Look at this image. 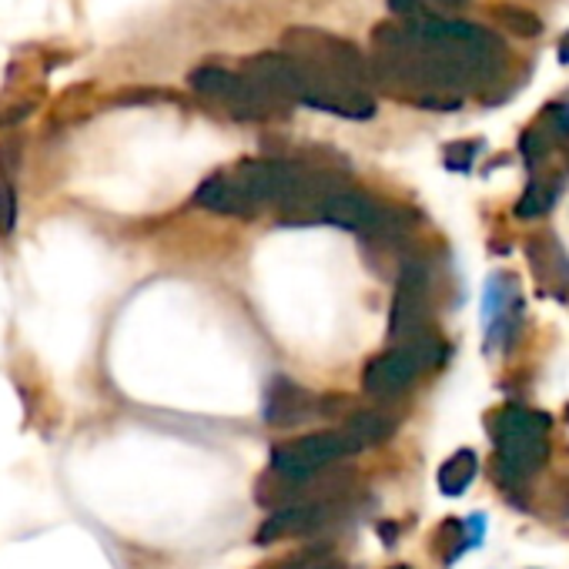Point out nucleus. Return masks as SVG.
I'll return each instance as SVG.
<instances>
[{
    "label": "nucleus",
    "mask_w": 569,
    "mask_h": 569,
    "mask_svg": "<svg viewBox=\"0 0 569 569\" xmlns=\"http://www.w3.org/2000/svg\"><path fill=\"white\" fill-rule=\"evenodd\" d=\"M359 452V442L349 436V429L342 432H319V436H306V439H292L271 452V466L281 479L289 482H306L312 479L319 469L332 466L336 459Z\"/></svg>",
    "instance_id": "obj_3"
},
{
    "label": "nucleus",
    "mask_w": 569,
    "mask_h": 569,
    "mask_svg": "<svg viewBox=\"0 0 569 569\" xmlns=\"http://www.w3.org/2000/svg\"><path fill=\"white\" fill-rule=\"evenodd\" d=\"M198 204H204V208H211V211H221V214H244V218L254 214L251 201L241 194V188L234 184L231 174H214V178H208V181L201 184V191H198Z\"/></svg>",
    "instance_id": "obj_10"
},
{
    "label": "nucleus",
    "mask_w": 569,
    "mask_h": 569,
    "mask_svg": "<svg viewBox=\"0 0 569 569\" xmlns=\"http://www.w3.org/2000/svg\"><path fill=\"white\" fill-rule=\"evenodd\" d=\"M522 289H519V278L516 274H492L486 281V346L489 349H509L522 329Z\"/></svg>",
    "instance_id": "obj_5"
},
{
    "label": "nucleus",
    "mask_w": 569,
    "mask_h": 569,
    "mask_svg": "<svg viewBox=\"0 0 569 569\" xmlns=\"http://www.w3.org/2000/svg\"><path fill=\"white\" fill-rule=\"evenodd\" d=\"M526 258L539 292L562 299L569 292V254L562 251L556 234H532L526 241Z\"/></svg>",
    "instance_id": "obj_7"
},
{
    "label": "nucleus",
    "mask_w": 569,
    "mask_h": 569,
    "mask_svg": "<svg viewBox=\"0 0 569 569\" xmlns=\"http://www.w3.org/2000/svg\"><path fill=\"white\" fill-rule=\"evenodd\" d=\"M549 429L552 419L526 406H502L489 416V436L496 446V476L506 486L522 482L546 466Z\"/></svg>",
    "instance_id": "obj_1"
},
{
    "label": "nucleus",
    "mask_w": 569,
    "mask_h": 569,
    "mask_svg": "<svg viewBox=\"0 0 569 569\" xmlns=\"http://www.w3.org/2000/svg\"><path fill=\"white\" fill-rule=\"evenodd\" d=\"M532 128H536L549 144L569 138V104H549V108L542 111V118H539Z\"/></svg>",
    "instance_id": "obj_14"
},
{
    "label": "nucleus",
    "mask_w": 569,
    "mask_h": 569,
    "mask_svg": "<svg viewBox=\"0 0 569 569\" xmlns=\"http://www.w3.org/2000/svg\"><path fill=\"white\" fill-rule=\"evenodd\" d=\"M332 516H339V502L336 499H319V502H296L289 509H278L271 512V519L261 526L258 539L261 542H271L278 536H296V532H312L319 526H326Z\"/></svg>",
    "instance_id": "obj_8"
},
{
    "label": "nucleus",
    "mask_w": 569,
    "mask_h": 569,
    "mask_svg": "<svg viewBox=\"0 0 569 569\" xmlns=\"http://www.w3.org/2000/svg\"><path fill=\"white\" fill-rule=\"evenodd\" d=\"M191 88L211 101H218L224 111H231L234 118H268L274 114V101L244 74H234V71H224V68H198L191 74Z\"/></svg>",
    "instance_id": "obj_4"
},
{
    "label": "nucleus",
    "mask_w": 569,
    "mask_h": 569,
    "mask_svg": "<svg viewBox=\"0 0 569 569\" xmlns=\"http://www.w3.org/2000/svg\"><path fill=\"white\" fill-rule=\"evenodd\" d=\"M549 141L536 131V128H529V131H522V138H519V151H522V158H526V164H539L546 154H549Z\"/></svg>",
    "instance_id": "obj_15"
},
{
    "label": "nucleus",
    "mask_w": 569,
    "mask_h": 569,
    "mask_svg": "<svg viewBox=\"0 0 569 569\" xmlns=\"http://www.w3.org/2000/svg\"><path fill=\"white\" fill-rule=\"evenodd\" d=\"M492 18L499 21V28H506V31L516 34V38H539V34H542V21H539L532 11L499 4V8H492Z\"/></svg>",
    "instance_id": "obj_13"
},
{
    "label": "nucleus",
    "mask_w": 569,
    "mask_h": 569,
    "mask_svg": "<svg viewBox=\"0 0 569 569\" xmlns=\"http://www.w3.org/2000/svg\"><path fill=\"white\" fill-rule=\"evenodd\" d=\"M476 148H479V144H472V141L449 144V148H446V164L456 168V171H466V168L472 164V158H476Z\"/></svg>",
    "instance_id": "obj_16"
},
{
    "label": "nucleus",
    "mask_w": 569,
    "mask_h": 569,
    "mask_svg": "<svg viewBox=\"0 0 569 569\" xmlns=\"http://www.w3.org/2000/svg\"><path fill=\"white\" fill-rule=\"evenodd\" d=\"M479 469V456L472 449H459L452 459H446V466L439 469V489L446 496H462L469 489V482L476 479Z\"/></svg>",
    "instance_id": "obj_11"
},
{
    "label": "nucleus",
    "mask_w": 569,
    "mask_h": 569,
    "mask_svg": "<svg viewBox=\"0 0 569 569\" xmlns=\"http://www.w3.org/2000/svg\"><path fill=\"white\" fill-rule=\"evenodd\" d=\"M422 336H429V274L422 264H406L392 306V339L412 342Z\"/></svg>",
    "instance_id": "obj_6"
},
{
    "label": "nucleus",
    "mask_w": 569,
    "mask_h": 569,
    "mask_svg": "<svg viewBox=\"0 0 569 569\" xmlns=\"http://www.w3.org/2000/svg\"><path fill=\"white\" fill-rule=\"evenodd\" d=\"M446 356V346L436 336H422L412 342H402L399 349L379 356L369 369H366V389L376 399H392L399 392H406L429 366H436Z\"/></svg>",
    "instance_id": "obj_2"
},
{
    "label": "nucleus",
    "mask_w": 569,
    "mask_h": 569,
    "mask_svg": "<svg viewBox=\"0 0 569 569\" xmlns=\"http://www.w3.org/2000/svg\"><path fill=\"white\" fill-rule=\"evenodd\" d=\"M292 569H342V562H336V559H312V562H299V566H292Z\"/></svg>",
    "instance_id": "obj_18"
},
{
    "label": "nucleus",
    "mask_w": 569,
    "mask_h": 569,
    "mask_svg": "<svg viewBox=\"0 0 569 569\" xmlns=\"http://www.w3.org/2000/svg\"><path fill=\"white\" fill-rule=\"evenodd\" d=\"M389 11H392L396 18H402L406 24H416V21L429 18L419 0H389Z\"/></svg>",
    "instance_id": "obj_17"
},
{
    "label": "nucleus",
    "mask_w": 569,
    "mask_h": 569,
    "mask_svg": "<svg viewBox=\"0 0 569 569\" xmlns=\"http://www.w3.org/2000/svg\"><path fill=\"white\" fill-rule=\"evenodd\" d=\"M268 422L274 426H296L306 416H312V396L299 386H292L289 379H274V386L268 389Z\"/></svg>",
    "instance_id": "obj_9"
},
{
    "label": "nucleus",
    "mask_w": 569,
    "mask_h": 569,
    "mask_svg": "<svg viewBox=\"0 0 569 569\" xmlns=\"http://www.w3.org/2000/svg\"><path fill=\"white\" fill-rule=\"evenodd\" d=\"M559 61L569 64V34H562V41H559Z\"/></svg>",
    "instance_id": "obj_19"
},
{
    "label": "nucleus",
    "mask_w": 569,
    "mask_h": 569,
    "mask_svg": "<svg viewBox=\"0 0 569 569\" xmlns=\"http://www.w3.org/2000/svg\"><path fill=\"white\" fill-rule=\"evenodd\" d=\"M439 4H446V8H462L466 0H439Z\"/></svg>",
    "instance_id": "obj_20"
},
{
    "label": "nucleus",
    "mask_w": 569,
    "mask_h": 569,
    "mask_svg": "<svg viewBox=\"0 0 569 569\" xmlns=\"http://www.w3.org/2000/svg\"><path fill=\"white\" fill-rule=\"evenodd\" d=\"M556 194H559V184L536 178V181L526 188V194L516 201V218H539V214H546V211L552 208Z\"/></svg>",
    "instance_id": "obj_12"
}]
</instances>
